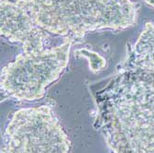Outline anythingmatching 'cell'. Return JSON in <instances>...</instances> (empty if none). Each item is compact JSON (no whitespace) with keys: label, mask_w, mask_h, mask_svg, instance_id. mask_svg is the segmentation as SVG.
Here are the masks:
<instances>
[{"label":"cell","mask_w":154,"mask_h":153,"mask_svg":"<svg viewBox=\"0 0 154 153\" xmlns=\"http://www.w3.org/2000/svg\"><path fill=\"white\" fill-rule=\"evenodd\" d=\"M144 2L148 6H149V7H151V8H154V0H144Z\"/></svg>","instance_id":"obj_7"},{"label":"cell","mask_w":154,"mask_h":153,"mask_svg":"<svg viewBox=\"0 0 154 153\" xmlns=\"http://www.w3.org/2000/svg\"><path fill=\"white\" fill-rule=\"evenodd\" d=\"M119 65L154 71V22L145 23L137 41L128 47L125 57Z\"/></svg>","instance_id":"obj_6"},{"label":"cell","mask_w":154,"mask_h":153,"mask_svg":"<svg viewBox=\"0 0 154 153\" xmlns=\"http://www.w3.org/2000/svg\"><path fill=\"white\" fill-rule=\"evenodd\" d=\"M34 22L47 32L81 39L100 30L124 31L137 22L139 5L131 0H25Z\"/></svg>","instance_id":"obj_2"},{"label":"cell","mask_w":154,"mask_h":153,"mask_svg":"<svg viewBox=\"0 0 154 153\" xmlns=\"http://www.w3.org/2000/svg\"><path fill=\"white\" fill-rule=\"evenodd\" d=\"M96 101L116 153H154V71L118 64Z\"/></svg>","instance_id":"obj_1"},{"label":"cell","mask_w":154,"mask_h":153,"mask_svg":"<svg viewBox=\"0 0 154 153\" xmlns=\"http://www.w3.org/2000/svg\"><path fill=\"white\" fill-rule=\"evenodd\" d=\"M73 41L66 38L57 46L38 52H21L2 69L1 93L18 101L42 99L46 88L60 78L67 66Z\"/></svg>","instance_id":"obj_3"},{"label":"cell","mask_w":154,"mask_h":153,"mask_svg":"<svg viewBox=\"0 0 154 153\" xmlns=\"http://www.w3.org/2000/svg\"><path fill=\"white\" fill-rule=\"evenodd\" d=\"M2 153H67L68 140L46 105L21 109L6 132Z\"/></svg>","instance_id":"obj_4"},{"label":"cell","mask_w":154,"mask_h":153,"mask_svg":"<svg viewBox=\"0 0 154 153\" xmlns=\"http://www.w3.org/2000/svg\"><path fill=\"white\" fill-rule=\"evenodd\" d=\"M0 32L11 43L22 45V52H38L47 48L50 33L32 20L25 0H0Z\"/></svg>","instance_id":"obj_5"}]
</instances>
